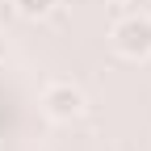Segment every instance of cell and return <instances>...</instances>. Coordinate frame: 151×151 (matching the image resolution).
Returning a JSON list of instances; mask_svg holds the SVG:
<instances>
[{"instance_id": "3957f363", "label": "cell", "mask_w": 151, "mask_h": 151, "mask_svg": "<svg viewBox=\"0 0 151 151\" xmlns=\"http://www.w3.org/2000/svg\"><path fill=\"white\" fill-rule=\"evenodd\" d=\"M17 17H25V21H42V17L55 13V0H13Z\"/></svg>"}, {"instance_id": "7a4b0ae2", "label": "cell", "mask_w": 151, "mask_h": 151, "mask_svg": "<svg viewBox=\"0 0 151 151\" xmlns=\"http://www.w3.org/2000/svg\"><path fill=\"white\" fill-rule=\"evenodd\" d=\"M42 113L50 122H76L84 113V92L71 80H55V84L42 88Z\"/></svg>"}, {"instance_id": "6da1fadb", "label": "cell", "mask_w": 151, "mask_h": 151, "mask_svg": "<svg viewBox=\"0 0 151 151\" xmlns=\"http://www.w3.org/2000/svg\"><path fill=\"white\" fill-rule=\"evenodd\" d=\"M109 38H113V50H118L122 59H134V63L151 59V17L130 13V17H122V21L113 25Z\"/></svg>"}, {"instance_id": "277c9868", "label": "cell", "mask_w": 151, "mask_h": 151, "mask_svg": "<svg viewBox=\"0 0 151 151\" xmlns=\"http://www.w3.org/2000/svg\"><path fill=\"white\" fill-rule=\"evenodd\" d=\"M109 4H130V0H109Z\"/></svg>"}]
</instances>
